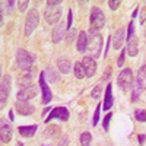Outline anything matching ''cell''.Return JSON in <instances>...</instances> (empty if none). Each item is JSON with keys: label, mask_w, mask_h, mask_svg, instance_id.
Wrapping results in <instances>:
<instances>
[{"label": "cell", "mask_w": 146, "mask_h": 146, "mask_svg": "<svg viewBox=\"0 0 146 146\" xmlns=\"http://www.w3.org/2000/svg\"><path fill=\"white\" fill-rule=\"evenodd\" d=\"M91 28H89V35H98V31H101L105 25V16L100 7H94L91 12Z\"/></svg>", "instance_id": "1"}, {"label": "cell", "mask_w": 146, "mask_h": 146, "mask_svg": "<svg viewBox=\"0 0 146 146\" xmlns=\"http://www.w3.org/2000/svg\"><path fill=\"white\" fill-rule=\"evenodd\" d=\"M145 89H146V64H143L137 72V76L135 79V83H133L131 101H137V98Z\"/></svg>", "instance_id": "2"}, {"label": "cell", "mask_w": 146, "mask_h": 146, "mask_svg": "<svg viewBox=\"0 0 146 146\" xmlns=\"http://www.w3.org/2000/svg\"><path fill=\"white\" fill-rule=\"evenodd\" d=\"M101 48H102V36L101 34L98 35H92L88 40V45H86V51H88V57L100 58L101 56Z\"/></svg>", "instance_id": "3"}, {"label": "cell", "mask_w": 146, "mask_h": 146, "mask_svg": "<svg viewBox=\"0 0 146 146\" xmlns=\"http://www.w3.org/2000/svg\"><path fill=\"white\" fill-rule=\"evenodd\" d=\"M35 62V56L27 50H18L16 53V66L22 70H28Z\"/></svg>", "instance_id": "4"}, {"label": "cell", "mask_w": 146, "mask_h": 146, "mask_svg": "<svg viewBox=\"0 0 146 146\" xmlns=\"http://www.w3.org/2000/svg\"><path fill=\"white\" fill-rule=\"evenodd\" d=\"M44 18L47 23L57 25L60 19H62V9H60V6H48L44 12Z\"/></svg>", "instance_id": "5"}, {"label": "cell", "mask_w": 146, "mask_h": 146, "mask_svg": "<svg viewBox=\"0 0 146 146\" xmlns=\"http://www.w3.org/2000/svg\"><path fill=\"white\" fill-rule=\"evenodd\" d=\"M38 22H40L38 12H36L35 9H31L29 13L27 15V19H25V35L27 36H29L34 32V29L36 28V25H38Z\"/></svg>", "instance_id": "6"}, {"label": "cell", "mask_w": 146, "mask_h": 146, "mask_svg": "<svg viewBox=\"0 0 146 146\" xmlns=\"http://www.w3.org/2000/svg\"><path fill=\"white\" fill-rule=\"evenodd\" d=\"M117 82H118L120 88L123 89V91H129L133 86V72L130 69L121 70L118 78H117Z\"/></svg>", "instance_id": "7"}, {"label": "cell", "mask_w": 146, "mask_h": 146, "mask_svg": "<svg viewBox=\"0 0 146 146\" xmlns=\"http://www.w3.org/2000/svg\"><path fill=\"white\" fill-rule=\"evenodd\" d=\"M54 118H58V120H62V121H67L69 120V110L64 108V107H56L53 108L50 114H48V117L45 118V123H50L51 120Z\"/></svg>", "instance_id": "8"}, {"label": "cell", "mask_w": 146, "mask_h": 146, "mask_svg": "<svg viewBox=\"0 0 146 146\" xmlns=\"http://www.w3.org/2000/svg\"><path fill=\"white\" fill-rule=\"evenodd\" d=\"M0 107H5L6 101H7V96H9V92H10V76L9 75H5L2 78V86H0Z\"/></svg>", "instance_id": "9"}, {"label": "cell", "mask_w": 146, "mask_h": 146, "mask_svg": "<svg viewBox=\"0 0 146 146\" xmlns=\"http://www.w3.org/2000/svg\"><path fill=\"white\" fill-rule=\"evenodd\" d=\"M36 94H38V88L34 86V85H31L29 88H25L22 89L21 92H18V101H28V100H34Z\"/></svg>", "instance_id": "10"}, {"label": "cell", "mask_w": 146, "mask_h": 146, "mask_svg": "<svg viewBox=\"0 0 146 146\" xmlns=\"http://www.w3.org/2000/svg\"><path fill=\"white\" fill-rule=\"evenodd\" d=\"M12 139V127L7 124V121L2 118V126H0V140L2 143H9Z\"/></svg>", "instance_id": "11"}, {"label": "cell", "mask_w": 146, "mask_h": 146, "mask_svg": "<svg viewBox=\"0 0 146 146\" xmlns=\"http://www.w3.org/2000/svg\"><path fill=\"white\" fill-rule=\"evenodd\" d=\"M82 64H83V69H85V73H86L88 78H92L96 72V63L92 57H83L82 60Z\"/></svg>", "instance_id": "12"}, {"label": "cell", "mask_w": 146, "mask_h": 146, "mask_svg": "<svg viewBox=\"0 0 146 146\" xmlns=\"http://www.w3.org/2000/svg\"><path fill=\"white\" fill-rule=\"evenodd\" d=\"M40 86H41V91H42V102L44 104H48L51 101V91L50 88H48V85L45 82V75H44V72L41 73V76H40Z\"/></svg>", "instance_id": "13"}, {"label": "cell", "mask_w": 146, "mask_h": 146, "mask_svg": "<svg viewBox=\"0 0 146 146\" xmlns=\"http://www.w3.org/2000/svg\"><path fill=\"white\" fill-rule=\"evenodd\" d=\"M16 111L21 115H29L34 113V107L28 101H16Z\"/></svg>", "instance_id": "14"}, {"label": "cell", "mask_w": 146, "mask_h": 146, "mask_svg": "<svg viewBox=\"0 0 146 146\" xmlns=\"http://www.w3.org/2000/svg\"><path fill=\"white\" fill-rule=\"evenodd\" d=\"M66 31H67V27L64 25V22H60L58 25L53 29V42L58 44L60 41L63 40V36H64Z\"/></svg>", "instance_id": "15"}, {"label": "cell", "mask_w": 146, "mask_h": 146, "mask_svg": "<svg viewBox=\"0 0 146 146\" xmlns=\"http://www.w3.org/2000/svg\"><path fill=\"white\" fill-rule=\"evenodd\" d=\"M113 104H114V100H113V86H111V83H108L107 88H105V96H104V105H102V108L105 110V111H108V110L113 107Z\"/></svg>", "instance_id": "16"}, {"label": "cell", "mask_w": 146, "mask_h": 146, "mask_svg": "<svg viewBox=\"0 0 146 146\" xmlns=\"http://www.w3.org/2000/svg\"><path fill=\"white\" fill-rule=\"evenodd\" d=\"M124 38H126V31H124L123 28L117 29V31H115V34H114V36H113V47L118 50V48H120L121 45H123Z\"/></svg>", "instance_id": "17"}, {"label": "cell", "mask_w": 146, "mask_h": 146, "mask_svg": "<svg viewBox=\"0 0 146 146\" xmlns=\"http://www.w3.org/2000/svg\"><path fill=\"white\" fill-rule=\"evenodd\" d=\"M137 51H139V45H137V38L136 36H131V38L127 41V50L126 53L131 57L137 56Z\"/></svg>", "instance_id": "18"}, {"label": "cell", "mask_w": 146, "mask_h": 146, "mask_svg": "<svg viewBox=\"0 0 146 146\" xmlns=\"http://www.w3.org/2000/svg\"><path fill=\"white\" fill-rule=\"evenodd\" d=\"M86 45H88V35L86 32H79L78 36V51L79 53H85L86 51Z\"/></svg>", "instance_id": "19"}, {"label": "cell", "mask_w": 146, "mask_h": 146, "mask_svg": "<svg viewBox=\"0 0 146 146\" xmlns=\"http://www.w3.org/2000/svg\"><path fill=\"white\" fill-rule=\"evenodd\" d=\"M36 129H38V127H36L35 124L34 126H21L18 129V131H19V135L23 136V137H32L35 135Z\"/></svg>", "instance_id": "20"}, {"label": "cell", "mask_w": 146, "mask_h": 146, "mask_svg": "<svg viewBox=\"0 0 146 146\" xmlns=\"http://www.w3.org/2000/svg\"><path fill=\"white\" fill-rule=\"evenodd\" d=\"M57 66H58L60 72L64 73V75H67V73L72 70V63H70V60H67V58H58L57 60Z\"/></svg>", "instance_id": "21"}, {"label": "cell", "mask_w": 146, "mask_h": 146, "mask_svg": "<svg viewBox=\"0 0 146 146\" xmlns=\"http://www.w3.org/2000/svg\"><path fill=\"white\" fill-rule=\"evenodd\" d=\"M31 82H32V75H31V73H25V75L18 80V85L22 89H25V88H29Z\"/></svg>", "instance_id": "22"}, {"label": "cell", "mask_w": 146, "mask_h": 146, "mask_svg": "<svg viewBox=\"0 0 146 146\" xmlns=\"http://www.w3.org/2000/svg\"><path fill=\"white\" fill-rule=\"evenodd\" d=\"M60 135V127L58 126H48L47 130H45V136L50 137V139H54Z\"/></svg>", "instance_id": "23"}, {"label": "cell", "mask_w": 146, "mask_h": 146, "mask_svg": "<svg viewBox=\"0 0 146 146\" xmlns=\"http://www.w3.org/2000/svg\"><path fill=\"white\" fill-rule=\"evenodd\" d=\"M73 70H75V76L78 79H83L85 76H86V73H85V69H83V64L76 62L75 63V67H73Z\"/></svg>", "instance_id": "24"}, {"label": "cell", "mask_w": 146, "mask_h": 146, "mask_svg": "<svg viewBox=\"0 0 146 146\" xmlns=\"http://www.w3.org/2000/svg\"><path fill=\"white\" fill-rule=\"evenodd\" d=\"M91 142H92V135L89 131H83L80 135V146H92Z\"/></svg>", "instance_id": "25"}, {"label": "cell", "mask_w": 146, "mask_h": 146, "mask_svg": "<svg viewBox=\"0 0 146 146\" xmlns=\"http://www.w3.org/2000/svg\"><path fill=\"white\" fill-rule=\"evenodd\" d=\"M44 75L47 76V79L50 80V82H57L58 80V76H57V73L51 69V67H48L45 72H44Z\"/></svg>", "instance_id": "26"}, {"label": "cell", "mask_w": 146, "mask_h": 146, "mask_svg": "<svg viewBox=\"0 0 146 146\" xmlns=\"http://www.w3.org/2000/svg\"><path fill=\"white\" fill-rule=\"evenodd\" d=\"M135 117L137 121H146V111L145 110H136L135 111Z\"/></svg>", "instance_id": "27"}, {"label": "cell", "mask_w": 146, "mask_h": 146, "mask_svg": "<svg viewBox=\"0 0 146 146\" xmlns=\"http://www.w3.org/2000/svg\"><path fill=\"white\" fill-rule=\"evenodd\" d=\"M101 92H102V86H101V83H98V85H95V88H94V91H92V98H98V96L101 95Z\"/></svg>", "instance_id": "28"}, {"label": "cell", "mask_w": 146, "mask_h": 146, "mask_svg": "<svg viewBox=\"0 0 146 146\" xmlns=\"http://www.w3.org/2000/svg\"><path fill=\"white\" fill-rule=\"evenodd\" d=\"M100 113H101V105H96L95 114H94V121H92V124H94V126L98 124V120H100Z\"/></svg>", "instance_id": "29"}, {"label": "cell", "mask_w": 146, "mask_h": 146, "mask_svg": "<svg viewBox=\"0 0 146 146\" xmlns=\"http://www.w3.org/2000/svg\"><path fill=\"white\" fill-rule=\"evenodd\" d=\"M133 32H135V23H133V21H131V22L129 23V27H127V36H126L127 41L133 36Z\"/></svg>", "instance_id": "30"}, {"label": "cell", "mask_w": 146, "mask_h": 146, "mask_svg": "<svg viewBox=\"0 0 146 146\" xmlns=\"http://www.w3.org/2000/svg\"><path fill=\"white\" fill-rule=\"evenodd\" d=\"M111 117H113V114H111V113H108V114L105 115V118H104L102 126H104V130H105V131H107L108 127H110V121H111Z\"/></svg>", "instance_id": "31"}, {"label": "cell", "mask_w": 146, "mask_h": 146, "mask_svg": "<svg viewBox=\"0 0 146 146\" xmlns=\"http://www.w3.org/2000/svg\"><path fill=\"white\" fill-rule=\"evenodd\" d=\"M67 145H69V137L64 135V136L60 137V140H58V145H57V146H67Z\"/></svg>", "instance_id": "32"}, {"label": "cell", "mask_w": 146, "mask_h": 146, "mask_svg": "<svg viewBox=\"0 0 146 146\" xmlns=\"http://www.w3.org/2000/svg\"><path fill=\"white\" fill-rule=\"evenodd\" d=\"M124 57H126V51L123 50V53L120 54V57H118V60H117V66H118V67L123 66V63H124Z\"/></svg>", "instance_id": "33"}, {"label": "cell", "mask_w": 146, "mask_h": 146, "mask_svg": "<svg viewBox=\"0 0 146 146\" xmlns=\"http://www.w3.org/2000/svg\"><path fill=\"white\" fill-rule=\"evenodd\" d=\"M72 22H73V13H72V10H69V12H67V23H66L67 29L72 27Z\"/></svg>", "instance_id": "34"}, {"label": "cell", "mask_w": 146, "mask_h": 146, "mask_svg": "<svg viewBox=\"0 0 146 146\" xmlns=\"http://www.w3.org/2000/svg\"><path fill=\"white\" fill-rule=\"evenodd\" d=\"M120 5H121L120 2H114V0H110V2H108V6H110V9H111V10H115Z\"/></svg>", "instance_id": "35"}, {"label": "cell", "mask_w": 146, "mask_h": 146, "mask_svg": "<svg viewBox=\"0 0 146 146\" xmlns=\"http://www.w3.org/2000/svg\"><path fill=\"white\" fill-rule=\"evenodd\" d=\"M28 5H29L28 2H18V9L23 12V10L27 9V6H28Z\"/></svg>", "instance_id": "36"}, {"label": "cell", "mask_w": 146, "mask_h": 146, "mask_svg": "<svg viewBox=\"0 0 146 146\" xmlns=\"http://www.w3.org/2000/svg\"><path fill=\"white\" fill-rule=\"evenodd\" d=\"M110 73H111V67H108L104 73V76H102V80H108L110 79Z\"/></svg>", "instance_id": "37"}, {"label": "cell", "mask_w": 146, "mask_h": 146, "mask_svg": "<svg viewBox=\"0 0 146 146\" xmlns=\"http://www.w3.org/2000/svg\"><path fill=\"white\" fill-rule=\"evenodd\" d=\"M60 3H62L60 0H54V2H53V0H48V2H47V5H48V6H58Z\"/></svg>", "instance_id": "38"}, {"label": "cell", "mask_w": 146, "mask_h": 146, "mask_svg": "<svg viewBox=\"0 0 146 146\" xmlns=\"http://www.w3.org/2000/svg\"><path fill=\"white\" fill-rule=\"evenodd\" d=\"M145 19H146V9H143L140 13V23H145Z\"/></svg>", "instance_id": "39"}, {"label": "cell", "mask_w": 146, "mask_h": 146, "mask_svg": "<svg viewBox=\"0 0 146 146\" xmlns=\"http://www.w3.org/2000/svg\"><path fill=\"white\" fill-rule=\"evenodd\" d=\"M143 140H145V135H140L139 136V143H143Z\"/></svg>", "instance_id": "40"}, {"label": "cell", "mask_w": 146, "mask_h": 146, "mask_svg": "<svg viewBox=\"0 0 146 146\" xmlns=\"http://www.w3.org/2000/svg\"><path fill=\"white\" fill-rule=\"evenodd\" d=\"M16 146H23V145H22V143H18V145H16Z\"/></svg>", "instance_id": "41"}, {"label": "cell", "mask_w": 146, "mask_h": 146, "mask_svg": "<svg viewBox=\"0 0 146 146\" xmlns=\"http://www.w3.org/2000/svg\"><path fill=\"white\" fill-rule=\"evenodd\" d=\"M145 36H146V29H145Z\"/></svg>", "instance_id": "42"}, {"label": "cell", "mask_w": 146, "mask_h": 146, "mask_svg": "<svg viewBox=\"0 0 146 146\" xmlns=\"http://www.w3.org/2000/svg\"><path fill=\"white\" fill-rule=\"evenodd\" d=\"M44 146H47V145H44Z\"/></svg>", "instance_id": "43"}]
</instances>
